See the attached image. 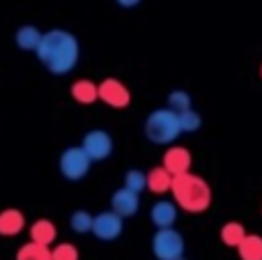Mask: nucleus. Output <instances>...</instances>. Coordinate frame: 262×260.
I'll return each instance as SVG.
<instances>
[{
    "mask_svg": "<svg viewBox=\"0 0 262 260\" xmlns=\"http://www.w3.org/2000/svg\"><path fill=\"white\" fill-rule=\"evenodd\" d=\"M16 260H51V249L35 242H26L16 251Z\"/></svg>",
    "mask_w": 262,
    "mask_h": 260,
    "instance_id": "obj_18",
    "label": "nucleus"
},
{
    "mask_svg": "<svg viewBox=\"0 0 262 260\" xmlns=\"http://www.w3.org/2000/svg\"><path fill=\"white\" fill-rule=\"evenodd\" d=\"M172 196L175 203L186 212H205L212 205V189L203 178L193 173H184L172 178Z\"/></svg>",
    "mask_w": 262,
    "mask_h": 260,
    "instance_id": "obj_2",
    "label": "nucleus"
},
{
    "mask_svg": "<svg viewBox=\"0 0 262 260\" xmlns=\"http://www.w3.org/2000/svg\"><path fill=\"white\" fill-rule=\"evenodd\" d=\"M260 76H262V67H260Z\"/></svg>",
    "mask_w": 262,
    "mask_h": 260,
    "instance_id": "obj_26",
    "label": "nucleus"
},
{
    "mask_svg": "<svg viewBox=\"0 0 262 260\" xmlns=\"http://www.w3.org/2000/svg\"><path fill=\"white\" fill-rule=\"evenodd\" d=\"M97 88H99V99L104 101V104L113 106V109H124V106H129L131 95H129L127 85L120 83L118 78H106V81H101Z\"/></svg>",
    "mask_w": 262,
    "mask_h": 260,
    "instance_id": "obj_8",
    "label": "nucleus"
},
{
    "mask_svg": "<svg viewBox=\"0 0 262 260\" xmlns=\"http://www.w3.org/2000/svg\"><path fill=\"white\" fill-rule=\"evenodd\" d=\"M177 120H180V129L182 132H198L200 129V115L195 113V111H182V113H177Z\"/></svg>",
    "mask_w": 262,
    "mask_h": 260,
    "instance_id": "obj_22",
    "label": "nucleus"
},
{
    "mask_svg": "<svg viewBox=\"0 0 262 260\" xmlns=\"http://www.w3.org/2000/svg\"><path fill=\"white\" fill-rule=\"evenodd\" d=\"M170 184H172V175L168 173L163 166L147 173V189H149V191L163 193V191H168V189H170Z\"/></svg>",
    "mask_w": 262,
    "mask_h": 260,
    "instance_id": "obj_17",
    "label": "nucleus"
},
{
    "mask_svg": "<svg viewBox=\"0 0 262 260\" xmlns=\"http://www.w3.org/2000/svg\"><path fill=\"white\" fill-rule=\"evenodd\" d=\"M115 3H118L120 7H136L140 0H115Z\"/></svg>",
    "mask_w": 262,
    "mask_h": 260,
    "instance_id": "obj_25",
    "label": "nucleus"
},
{
    "mask_svg": "<svg viewBox=\"0 0 262 260\" xmlns=\"http://www.w3.org/2000/svg\"><path fill=\"white\" fill-rule=\"evenodd\" d=\"M92 221H95V216H92L90 212H85V210H76V212H72V216H69V226H72V230L74 233H78V235L90 233Z\"/></svg>",
    "mask_w": 262,
    "mask_h": 260,
    "instance_id": "obj_20",
    "label": "nucleus"
},
{
    "mask_svg": "<svg viewBox=\"0 0 262 260\" xmlns=\"http://www.w3.org/2000/svg\"><path fill=\"white\" fill-rule=\"evenodd\" d=\"M41 35H44V32L37 26H21L14 32V41H16V46L21 51H37V46H39V41H41Z\"/></svg>",
    "mask_w": 262,
    "mask_h": 260,
    "instance_id": "obj_14",
    "label": "nucleus"
},
{
    "mask_svg": "<svg viewBox=\"0 0 262 260\" xmlns=\"http://www.w3.org/2000/svg\"><path fill=\"white\" fill-rule=\"evenodd\" d=\"M242 260H262V237L260 235H246L237 247Z\"/></svg>",
    "mask_w": 262,
    "mask_h": 260,
    "instance_id": "obj_16",
    "label": "nucleus"
},
{
    "mask_svg": "<svg viewBox=\"0 0 262 260\" xmlns=\"http://www.w3.org/2000/svg\"><path fill=\"white\" fill-rule=\"evenodd\" d=\"M111 207L118 216H134L140 207V201H138V193L129 191V189H118V191L111 196Z\"/></svg>",
    "mask_w": 262,
    "mask_h": 260,
    "instance_id": "obj_10",
    "label": "nucleus"
},
{
    "mask_svg": "<svg viewBox=\"0 0 262 260\" xmlns=\"http://www.w3.org/2000/svg\"><path fill=\"white\" fill-rule=\"evenodd\" d=\"M26 230V214L16 207H7L0 212V235L3 237H14V235Z\"/></svg>",
    "mask_w": 262,
    "mask_h": 260,
    "instance_id": "obj_11",
    "label": "nucleus"
},
{
    "mask_svg": "<svg viewBox=\"0 0 262 260\" xmlns=\"http://www.w3.org/2000/svg\"><path fill=\"white\" fill-rule=\"evenodd\" d=\"M72 97L78 104H92V101L99 99V88H97V83L81 78V81H76L72 85Z\"/></svg>",
    "mask_w": 262,
    "mask_h": 260,
    "instance_id": "obj_15",
    "label": "nucleus"
},
{
    "mask_svg": "<svg viewBox=\"0 0 262 260\" xmlns=\"http://www.w3.org/2000/svg\"><path fill=\"white\" fill-rule=\"evenodd\" d=\"M149 219H152V224L157 226L159 230H161V228H172V224L177 221V207H175V203H170V201L154 203L152 210H149Z\"/></svg>",
    "mask_w": 262,
    "mask_h": 260,
    "instance_id": "obj_12",
    "label": "nucleus"
},
{
    "mask_svg": "<svg viewBox=\"0 0 262 260\" xmlns=\"http://www.w3.org/2000/svg\"><path fill=\"white\" fill-rule=\"evenodd\" d=\"M244 237H246V230H244V226L237 224V221H230V224H226L221 228V240L226 247H239Z\"/></svg>",
    "mask_w": 262,
    "mask_h": 260,
    "instance_id": "obj_19",
    "label": "nucleus"
},
{
    "mask_svg": "<svg viewBox=\"0 0 262 260\" xmlns=\"http://www.w3.org/2000/svg\"><path fill=\"white\" fill-rule=\"evenodd\" d=\"M55 237H58V228H55L53 221L49 219H37L35 224L30 226V242L41 244V247H53Z\"/></svg>",
    "mask_w": 262,
    "mask_h": 260,
    "instance_id": "obj_13",
    "label": "nucleus"
},
{
    "mask_svg": "<svg viewBox=\"0 0 262 260\" xmlns=\"http://www.w3.org/2000/svg\"><path fill=\"white\" fill-rule=\"evenodd\" d=\"M35 55L53 76H64L76 69L78 58H81V44L69 30L53 28L41 35Z\"/></svg>",
    "mask_w": 262,
    "mask_h": 260,
    "instance_id": "obj_1",
    "label": "nucleus"
},
{
    "mask_svg": "<svg viewBox=\"0 0 262 260\" xmlns=\"http://www.w3.org/2000/svg\"><path fill=\"white\" fill-rule=\"evenodd\" d=\"M152 251L159 260H180L184 256V240L175 228H161L152 237Z\"/></svg>",
    "mask_w": 262,
    "mask_h": 260,
    "instance_id": "obj_5",
    "label": "nucleus"
},
{
    "mask_svg": "<svg viewBox=\"0 0 262 260\" xmlns=\"http://www.w3.org/2000/svg\"><path fill=\"white\" fill-rule=\"evenodd\" d=\"M124 189H129V191H134V193H140L143 189H147V175L136 168L127 170V175H124Z\"/></svg>",
    "mask_w": 262,
    "mask_h": 260,
    "instance_id": "obj_21",
    "label": "nucleus"
},
{
    "mask_svg": "<svg viewBox=\"0 0 262 260\" xmlns=\"http://www.w3.org/2000/svg\"><path fill=\"white\" fill-rule=\"evenodd\" d=\"M51 260H78V249L69 242H60L51 249Z\"/></svg>",
    "mask_w": 262,
    "mask_h": 260,
    "instance_id": "obj_23",
    "label": "nucleus"
},
{
    "mask_svg": "<svg viewBox=\"0 0 262 260\" xmlns=\"http://www.w3.org/2000/svg\"><path fill=\"white\" fill-rule=\"evenodd\" d=\"M163 168H166L172 178L189 173V168H191L189 150H186V147H170V150L163 155Z\"/></svg>",
    "mask_w": 262,
    "mask_h": 260,
    "instance_id": "obj_9",
    "label": "nucleus"
},
{
    "mask_svg": "<svg viewBox=\"0 0 262 260\" xmlns=\"http://www.w3.org/2000/svg\"><path fill=\"white\" fill-rule=\"evenodd\" d=\"M122 230H124L122 216H118L113 210L99 212V214L95 216V221H92V233H95V237L101 240V242H113V240H118L120 235H122Z\"/></svg>",
    "mask_w": 262,
    "mask_h": 260,
    "instance_id": "obj_7",
    "label": "nucleus"
},
{
    "mask_svg": "<svg viewBox=\"0 0 262 260\" xmlns=\"http://www.w3.org/2000/svg\"><path fill=\"white\" fill-rule=\"evenodd\" d=\"M168 104H170V111L175 113H182V111H189L191 109V97L186 95L184 90H175L168 95Z\"/></svg>",
    "mask_w": 262,
    "mask_h": 260,
    "instance_id": "obj_24",
    "label": "nucleus"
},
{
    "mask_svg": "<svg viewBox=\"0 0 262 260\" xmlns=\"http://www.w3.org/2000/svg\"><path fill=\"white\" fill-rule=\"evenodd\" d=\"M180 134H182L180 120H177L175 111H170V109H159V111H154V113H149L147 120H145V136L152 143L168 145V143H172Z\"/></svg>",
    "mask_w": 262,
    "mask_h": 260,
    "instance_id": "obj_3",
    "label": "nucleus"
},
{
    "mask_svg": "<svg viewBox=\"0 0 262 260\" xmlns=\"http://www.w3.org/2000/svg\"><path fill=\"white\" fill-rule=\"evenodd\" d=\"M81 150L90 157V161H104L113 155V138L104 129H92L83 136Z\"/></svg>",
    "mask_w": 262,
    "mask_h": 260,
    "instance_id": "obj_6",
    "label": "nucleus"
},
{
    "mask_svg": "<svg viewBox=\"0 0 262 260\" xmlns=\"http://www.w3.org/2000/svg\"><path fill=\"white\" fill-rule=\"evenodd\" d=\"M58 166H60V173H62L64 180L78 182V180H83L90 173L92 161H90V157L81 150V145H74V147H67V150L60 155Z\"/></svg>",
    "mask_w": 262,
    "mask_h": 260,
    "instance_id": "obj_4",
    "label": "nucleus"
},
{
    "mask_svg": "<svg viewBox=\"0 0 262 260\" xmlns=\"http://www.w3.org/2000/svg\"><path fill=\"white\" fill-rule=\"evenodd\" d=\"M180 260H184V258H180Z\"/></svg>",
    "mask_w": 262,
    "mask_h": 260,
    "instance_id": "obj_27",
    "label": "nucleus"
}]
</instances>
